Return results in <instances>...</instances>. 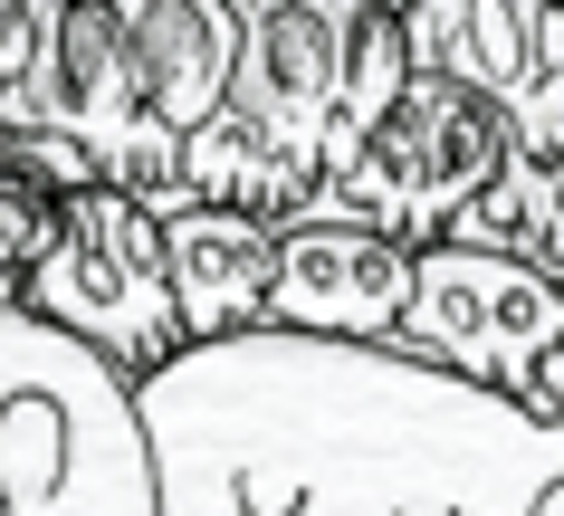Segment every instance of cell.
<instances>
[{
	"label": "cell",
	"instance_id": "1",
	"mask_svg": "<svg viewBox=\"0 0 564 516\" xmlns=\"http://www.w3.org/2000/svg\"><path fill=\"white\" fill-rule=\"evenodd\" d=\"M163 516H535L564 421L402 344L220 334L134 383Z\"/></svg>",
	"mask_w": 564,
	"mask_h": 516
},
{
	"label": "cell",
	"instance_id": "2",
	"mask_svg": "<svg viewBox=\"0 0 564 516\" xmlns=\"http://www.w3.org/2000/svg\"><path fill=\"white\" fill-rule=\"evenodd\" d=\"M412 77L402 0H239V58L220 116L192 134V201L259 220H316V191L355 163Z\"/></svg>",
	"mask_w": 564,
	"mask_h": 516
},
{
	"label": "cell",
	"instance_id": "3",
	"mask_svg": "<svg viewBox=\"0 0 564 516\" xmlns=\"http://www.w3.org/2000/svg\"><path fill=\"white\" fill-rule=\"evenodd\" d=\"M39 48L0 124L58 134L96 163V183L182 211V153L220 116L239 58V0H30Z\"/></svg>",
	"mask_w": 564,
	"mask_h": 516
},
{
	"label": "cell",
	"instance_id": "4",
	"mask_svg": "<svg viewBox=\"0 0 564 516\" xmlns=\"http://www.w3.org/2000/svg\"><path fill=\"white\" fill-rule=\"evenodd\" d=\"M0 516H163L134 373L0 297Z\"/></svg>",
	"mask_w": 564,
	"mask_h": 516
},
{
	"label": "cell",
	"instance_id": "5",
	"mask_svg": "<svg viewBox=\"0 0 564 516\" xmlns=\"http://www.w3.org/2000/svg\"><path fill=\"white\" fill-rule=\"evenodd\" d=\"M30 316H48L58 334L96 344L116 373H163L192 344L182 334V297H173V249H163V211L134 201L116 183H77L48 211V240L30 259L20 287Z\"/></svg>",
	"mask_w": 564,
	"mask_h": 516
},
{
	"label": "cell",
	"instance_id": "6",
	"mask_svg": "<svg viewBox=\"0 0 564 516\" xmlns=\"http://www.w3.org/2000/svg\"><path fill=\"white\" fill-rule=\"evenodd\" d=\"M507 153H517V124L498 116V96L412 67L383 124L355 144V163L316 191V220H364V230H392L402 249H431L507 173Z\"/></svg>",
	"mask_w": 564,
	"mask_h": 516
},
{
	"label": "cell",
	"instance_id": "7",
	"mask_svg": "<svg viewBox=\"0 0 564 516\" xmlns=\"http://www.w3.org/2000/svg\"><path fill=\"white\" fill-rule=\"evenodd\" d=\"M392 344L459 373V383L527 402L545 354L564 344V277L527 268L507 249H478V240H431L412 259V306H402Z\"/></svg>",
	"mask_w": 564,
	"mask_h": 516
},
{
	"label": "cell",
	"instance_id": "8",
	"mask_svg": "<svg viewBox=\"0 0 564 516\" xmlns=\"http://www.w3.org/2000/svg\"><path fill=\"white\" fill-rule=\"evenodd\" d=\"M412 67L498 96L517 153H564V0H402Z\"/></svg>",
	"mask_w": 564,
	"mask_h": 516
},
{
	"label": "cell",
	"instance_id": "9",
	"mask_svg": "<svg viewBox=\"0 0 564 516\" xmlns=\"http://www.w3.org/2000/svg\"><path fill=\"white\" fill-rule=\"evenodd\" d=\"M412 259L392 230L364 220H288L278 230V287H268V326L288 334H345V344H392L402 306H412Z\"/></svg>",
	"mask_w": 564,
	"mask_h": 516
},
{
	"label": "cell",
	"instance_id": "10",
	"mask_svg": "<svg viewBox=\"0 0 564 516\" xmlns=\"http://www.w3.org/2000/svg\"><path fill=\"white\" fill-rule=\"evenodd\" d=\"M163 249H173V297H182V334L192 344L268 326L278 220L230 211V201H182V211H163Z\"/></svg>",
	"mask_w": 564,
	"mask_h": 516
},
{
	"label": "cell",
	"instance_id": "11",
	"mask_svg": "<svg viewBox=\"0 0 564 516\" xmlns=\"http://www.w3.org/2000/svg\"><path fill=\"white\" fill-rule=\"evenodd\" d=\"M449 240H478V249H507L527 268L564 277V153L535 163V153H507V173L478 191Z\"/></svg>",
	"mask_w": 564,
	"mask_h": 516
},
{
	"label": "cell",
	"instance_id": "12",
	"mask_svg": "<svg viewBox=\"0 0 564 516\" xmlns=\"http://www.w3.org/2000/svg\"><path fill=\"white\" fill-rule=\"evenodd\" d=\"M30 48H39V20H30V0H0V96L20 87Z\"/></svg>",
	"mask_w": 564,
	"mask_h": 516
},
{
	"label": "cell",
	"instance_id": "13",
	"mask_svg": "<svg viewBox=\"0 0 564 516\" xmlns=\"http://www.w3.org/2000/svg\"><path fill=\"white\" fill-rule=\"evenodd\" d=\"M535 516H564V479H555V497H545V507H535Z\"/></svg>",
	"mask_w": 564,
	"mask_h": 516
}]
</instances>
